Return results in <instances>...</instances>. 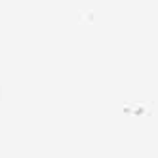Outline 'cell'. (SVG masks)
Instances as JSON below:
<instances>
[{
  "label": "cell",
  "instance_id": "1",
  "mask_svg": "<svg viewBox=\"0 0 158 158\" xmlns=\"http://www.w3.org/2000/svg\"><path fill=\"white\" fill-rule=\"evenodd\" d=\"M0 95H2V89H0Z\"/></svg>",
  "mask_w": 158,
  "mask_h": 158
}]
</instances>
